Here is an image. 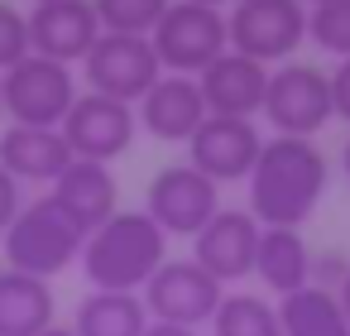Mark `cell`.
Segmentation results:
<instances>
[{"label":"cell","mask_w":350,"mask_h":336,"mask_svg":"<svg viewBox=\"0 0 350 336\" xmlns=\"http://www.w3.org/2000/svg\"><path fill=\"white\" fill-rule=\"evenodd\" d=\"M340 168H345V178H350V140H345V149H340Z\"/></svg>","instance_id":"1f68e13d"},{"label":"cell","mask_w":350,"mask_h":336,"mask_svg":"<svg viewBox=\"0 0 350 336\" xmlns=\"http://www.w3.org/2000/svg\"><path fill=\"white\" fill-rule=\"evenodd\" d=\"M101 34L106 29L92 10V0H44V5L29 10V53L39 58L77 68Z\"/></svg>","instance_id":"5bb4252c"},{"label":"cell","mask_w":350,"mask_h":336,"mask_svg":"<svg viewBox=\"0 0 350 336\" xmlns=\"http://www.w3.org/2000/svg\"><path fill=\"white\" fill-rule=\"evenodd\" d=\"M82 274L106 293H144L149 279L168 264V235L144 207H120L82 245Z\"/></svg>","instance_id":"7a4b0ae2"},{"label":"cell","mask_w":350,"mask_h":336,"mask_svg":"<svg viewBox=\"0 0 350 336\" xmlns=\"http://www.w3.org/2000/svg\"><path fill=\"white\" fill-rule=\"evenodd\" d=\"M307 39L336 63L350 58V0H321L307 10Z\"/></svg>","instance_id":"d4e9b609"},{"label":"cell","mask_w":350,"mask_h":336,"mask_svg":"<svg viewBox=\"0 0 350 336\" xmlns=\"http://www.w3.org/2000/svg\"><path fill=\"white\" fill-rule=\"evenodd\" d=\"M82 77H87V92L139 106L144 92L163 77V63H159L149 34H101L92 44V53L82 58Z\"/></svg>","instance_id":"ba28073f"},{"label":"cell","mask_w":350,"mask_h":336,"mask_svg":"<svg viewBox=\"0 0 350 336\" xmlns=\"http://www.w3.org/2000/svg\"><path fill=\"white\" fill-rule=\"evenodd\" d=\"M245 188H250V216L259 226H297L302 231L331 188V164L317 149V140L269 135Z\"/></svg>","instance_id":"6da1fadb"},{"label":"cell","mask_w":350,"mask_h":336,"mask_svg":"<svg viewBox=\"0 0 350 336\" xmlns=\"http://www.w3.org/2000/svg\"><path fill=\"white\" fill-rule=\"evenodd\" d=\"M0 245H5V264L20 269V274H34V279H58L63 269H72L82 259V245H87V226L53 197H34L20 207L15 226L0 235Z\"/></svg>","instance_id":"3957f363"},{"label":"cell","mask_w":350,"mask_h":336,"mask_svg":"<svg viewBox=\"0 0 350 336\" xmlns=\"http://www.w3.org/2000/svg\"><path fill=\"white\" fill-rule=\"evenodd\" d=\"M20 58H29V15L0 0V73H10Z\"/></svg>","instance_id":"484cf974"},{"label":"cell","mask_w":350,"mask_h":336,"mask_svg":"<svg viewBox=\"0 0 350 336\" xmlns=\"http://www.w3.org/2000/svg\"><path fill=\"white\" fill-rule=\"evenodd\" d=\"M173 0H92V10L106 34H154Z\"/></svg>","instance_id":"cb8c5ba5"},{"label":"cell","mask_w":350,"mask_h":336,"mask_svg":"<svg viewBox=\"0 0 350 336\" xmlns=\"http://www.w3.org/2000/svg\"><path fill=\"white\" fill-rule=\"evenodd\" d=\"M144 336H202V331H192V326H173V322H149Z\"/></svg>","instance_id":"f1b7e54d"},{"label":"cell","mask_w":350,"mask_h":336,"mask_svg":"<svg viewBox=\"0 0 350 336\" xmlns=\"http://www.w3.org/2000/svg\"><path fill=\"white\" fill-rule=\"evenodd\" d=\"M77 73L68 63H53V58H20L10 73H0V106H5L10 125H44V130H58L77 101Z\"/></svg>","instance_id":"5b68a950"},{"label":"cell","mask_w":350,"mask_h":336,"mask_svg":"<svg viewBox=\"0 0 350 336\" xmlns=\"http://www.w3.org/2000/svg\"><path fill=\"white\" fill-rule=\"evenodd\" d=\"M139 298H144V307H149V322H173V326L202 331V326L216 317V307H221V298H226V283H216V279L187 255V259H168V264L149 279V288H144Z\"/></svg>","instance_id":"30bf717a"},{"label":"cell","mask_w":350,"mask_h":336,"mask_svg":"<svg viewBox=\"0 0 350 336\" xmlns=\"http://www.w3.org/2000/svg\"><path fill=\"white\" fill-rule=\"evenodd\" d=\"M206 326H211V336H283L278 302H269L259 293H230V288Z\"/></svg>","instance_id":"603a6c76"},{"label":"cell","mask_w":350,"mask_h":336,"mask_svg":"<svg viewBox=\"0 0 350 336\" xmlns=\"http://www.w3.org/2000/svg\"><path fill=\"white\" fill-rule=\"evenodd\" d=\"M0 116H5V106H0Z\"/></svg>","instance_id":"e575fe53"},{"label":"cell","mask_w":350,"mask_h":336,"mask_svg":"<svg viewBox=\"0 0 350 336\" xmlns=\"http://www.w3.org/2000/svg\"><path fill=\"white\" fill-rule=\"evenodd\" d=\"M302 5H307V10H312V5H321V0H302Z\"/></svg>","instance_id":"836d02e7"},{"label":"cell","mask_w":350,"mask_h":336,"mask_svg":"<svg viewBox=\"0 0 350 336\" xmlns=\"http://www.w3.org/2000/svg\"><path fill=\"white\" fill-rule=\"evenodd\" d=\"M163 73L178 77H202L226 49H230V29H226V10L216 5H197V0H173L163 10V20L149 34Z\"/></svg>","instance_id":"277c9868"},{"label":"cell","mask_w":350,"mask_h":336,"mask_svg":"<svg viewBox=\"0 0 350 336\" xmlns=\"http://www.w3.org/2000/svg\"><path fill=\"white\" fill-rule=\"evenodd\" d=\"M336 298H340V312H345V322H350V269H345V279L336 283Z\"/></svg>","instance_id":"f546056e"},{"label":"cell","mask_w":350,"mask_h":336,"mask_svg":"<svg viewBox=\"0 0 350 336\" xmlns=\"http://www.w3.org/2000/svg\"><path fill=\"white\" fill-rule=\"evenodd\" d=\"M144 211L163 226V235H187V240H192V235L221 211V188L183 159V164H168V168H159V173L149 178V188H144Z\"/></svg>","instance_id":"9c48e42d"},{"label":"cell","mask_w":350,"mask_h":336,"mask_svg":"<svg viewBox=\"0 0 350 336\" xmlns=\"http://www.w3.org/2000/svg\"><path fill=\"white\" fill-rule=\"evenodd\" d=\"M135 116H139V130H144V135H154V140H163V144H187V140L202 130V120H206L211 111H206V101H202L197 77L163 73V77L144 92V101L135 106Z\"/></svg>","instance_id":"9a60e30c"},{"label":"cell","mask_w":350,"mask_h":336,"mask_svg":"<svg viewBox=\"0 0 350 336\" xmlns=\"http://www.w3.org/2000/svg\"><path fill=\"white\" fill-rule=\"evenodd\" d=\"M197 5H216V10H221V5H226V0H197Z\"/></svg>","instance_id":"d6a6232c"},{"label":"cell","mask_w":350,"mask_h":336,"mask_svg":"<svg viewBox=\"0 0 350 336\" xmlns=\"http://www.w3.org/2000/svg\"><path fill=\"white\" fill-rule=\"evenodd\" d=\"M278 326H283V336H350L336 288H321V283H307V288L278 298Z\"/></svg>","instance_id":"7402d4cb"},{"label":"cell","mask_w":350,"mask_h":336,"mask_svg":"<svg viewBox=\"0 0 350 336\" xmlns=\"http://www.w3.org/2000/svg\"><path fill=\"white\" fill-rule=\"evenodd\" d=\"M264 130L259 120H240V116H206L202 130L187 140V164L197 173H206L216 188L226 183H245L259 164V149H264Z\"/></svg>","instance_id":"7c38bea8"},{"label":"cell","mask_w":350,"mask_h":336,"mask_svg":"<svg viewBox=\"0 0 350 336\" xmlns=\"http://www.w3.org/2000/svg\"><path fill=\"white\" fill-rule=\"evenodd\" d=\"M39 336H77V331H72V326H58V322H53V326H49V331H39Z\"/></svg>","instance_id":"4dcf8cb0"},{"label":"cell","mask_w":350,"mask_h":336,"mask_svg":"<svg viewBox=\"0 0 350 336\" xmlns=\"http://www.w3.org/2000/svg\"><path fill=\"white\" fill-rule=\"evenodd\" d=\"M68 164H72V149H68L63 130H44V125L0 130V168L25 188H53Z\"/></svg>","instance_id":"e0dca14e"},{"label":"cell","mask_w":350,"mask_h":336,"mask_svg":"<svg viewBox=\"0 0 350 336\" xmlns=\"http://www.w3.org/2000/svg\"><path fill=\"white\" fill-rule=\"evenodd\" d=\"M273 135H297V140H317L331 120H336V106H331V77L312 63H278L269 68V96H264V111Z\"/></svg>","instance_id":"8992f818"},{"label":"cell","mask_w":350,"mask_h":336,"mask_svg":"<svg viewBox=\"0 0 350 336\" xmlns=\"http://www.w3.org/2000/svg\"><path fill=\"white\" fill-rule=\"evenodd\" d=\"M20 207H25V183H15L5 168H0V235H5V231L15 226Z\"/></svg>","instance_id":"4316f807"},{"label":"cell","mask_w":350,"mask_h":336,"mask_svg":"<svg viewBox=\"0 0 350 336\" xmlns=\"http://www.w3.org/2000/svg\"><path fill=\"white\" fill-rule=\"evenodd\" d=\"M312 245L297 226H264L259 231V255H254V279L273 293L288 298L312 283Z\"/></svg>","instance_id":"ac0fdd59"},{"label":"cell","mask_w":350,"mask_h":336,"mask_svg":"<svg viewBox=\"0 0 350 336\" xmlns=\"http://www.w3.org/2000/svg\"><path fill=\"white\" fill-rule=\"evenodd\" d=\"M259 221L250 216V207H221L197 235H192V259L216 279V283H240L254 274V255H259Z\"/></svg>","instance_id":"4fadbf2b"},{"label":"cell","mask_w":350,"mask_h":336,"mask_svg":"<svg viewBox=\"0 0 350 336\" xmlns=\"http://www.w3.org/2000/svg\"><path fill=\"white\" fill-rule=\"evenodd\" d=\"M82 226H87V235L106 221V216H116L120 207H116V192H120V183H116V173H111V164H92V159H72L68 168H63V178L49 188Z\"/></svg>","instance_id":"ffe728a7"},{"label":"cell","mask_w":350,"mask_h":336,"mask_svg":"<svg viewBox=\"0 0 350 336\" xmlns=\"http://www.w3.org/2000/svg\"><path fill=\"white\" fill-rule=\"evenodd\" d=\"M72 331H77V336H144V331H149V307H144L139 293H106V288H92V293L77 302Z\"/></svg>","instance_id":"44dd1931"},{"label":"cell","mask_w":350,"mask_h":336,"mask_svg":"<svg viewBox=\"0 0 350 336\" xmlns=\"http://www.w3.org/2000/svg\"><path fill=\"white\" fill-rule=\"evenodd\" d=\"M58 130H63L72 159L116 164L120 154H130V144H135V135H139V116H135V106H125V101L82 92Z\"/></svg>","instance_id":"8fae6325"},{"label":"cell","mask_w":350,"mask_h":336,"mask_svg":"<svg viewBox=\"0 0 350 336\" xmlns=\"http://www.w3.org/2000/svg\"><path fill=\"white\" fill-rule=\"evenodd\" d=\"M58 317V298L49 279L20 274V269H0V336H39Z\"/></svg>","instance_id":"d6986e66"},{"label":"cell","mask_w":350,"mask_h":336,"mask_svg":"<svg viewBox=\"0 0 350 336\" xmlns=\"http://www.w3.org/2000/svg\"><path fill=\"white\" fill-rule=\"evenodd\" d=\"M226 29L235 53L278 68L293 63V53L307 44V5L302 0H235Z\"/></svg>","instance_id":"52a82bcc"},{"label":"cell","mask_w":350,"mask_h":336,"mask_svg":"<svg viewBox=\"0 0 350 336\" xmlns=\"http://www.w3.org/2000/svg\"><path fill=\"white\" fill-rule=\"evenodd\" d=\"M197 87H202V101H206L211 116L259 120L264 96H269V68L254 63V58H245V53H235V49H226V53L197 77Z\"/></svg>","instance_id":"2e32d148"},{"label":"cell","mask_w":350,"mask_h":336,"mask_svg":"<svg viewBox=\"0 0 350 336\" xmlns=\"http://www.w3.org/2000/svg\"><path fill=\"white\" fill-rule=\"evenodd\" d=\"M34 5H44V0H34Z\"/></svg>","instance_id":"d590c367"},{"label":"cell","mask_w":350,"mask_h":336,"mask_svg":"<svg viewBox=\"0 0 350 336\" xmlns=\"http://www.w3.org/2000/svg\"><path fill=\"white\" fill-rule=\"evenodd\" d=\"M326 77H331V106H336V120L350 125V58H340Z\"/></svg>","instance_id":"83f0119b"}]
</instances>
